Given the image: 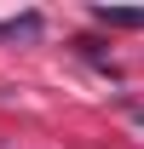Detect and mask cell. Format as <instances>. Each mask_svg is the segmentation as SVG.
I'll list each match as a JSON object with an SVG mask.
<instances>
[{
  "instance_id": "1",
  "label": "cell",
  "mask_w": 144,
  "mask_h": 149,
  "mask_svg": "<svg viewBox=\"0 0 144 149\" xmlns=\"http://www.w3.org/2000/svg\"><path fill=\"white\" fill-rule=\"evenodd\" d=\"M92 17L109 29H144V6H92Z\"/></svg>"
},
{
  "instance_id": "2",
  "label": "cell",
  "mask_w": 144,
  "mask_h": 149,
  "mask_svg": "<svg viewBox=\"0 0 144 149\" xmlns=\"http://www.w3.org/2000/svg\"><path fill=\"white\" fill-rule=\"evenodd\" d=\"M0 35H6V40H29V35H40V17H35V12H23V17H12V23H0Z\"/></svg>"
}]
</instances>
